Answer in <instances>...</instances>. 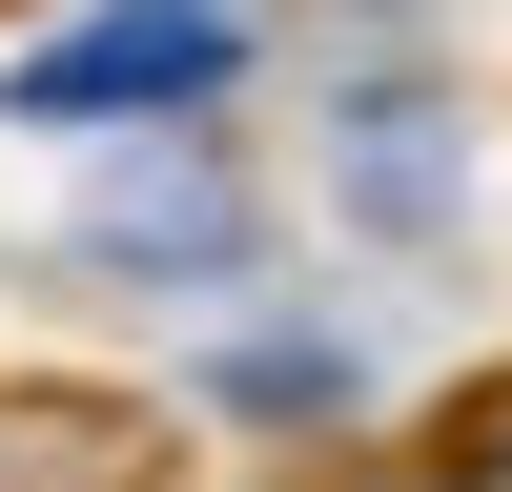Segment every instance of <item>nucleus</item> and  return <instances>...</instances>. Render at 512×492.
Masks as SVG:
<instances>
[{
    "label": "nucleus",
    "instance_id": "f257e3e1",
    "mask_svg": "<svg viewBox=\"0 0 512 492\" xmlns=\"http://www.w3.org/2000/svg\"><path fill=\"white\" fill-rule=\"evenodd\" d=\"M205 82H226V0H123V21L41 41L21 103H41V123H103V103H205Z\"/></svg>",
    "mask_w": 512,
    "mask_h": 492
}]
</instances>
